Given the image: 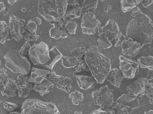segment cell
<instances>
[{
	"label": "cell",
	"mask_w": 153,
	"mask_h": 114,
	"mask_svg": "<svg viewBox=\"0 0 153 114\" xmlns=\"http://www.w3.org/2000/svg\"><path fill=\"white\" fill-rule=\"evenodd\" d=\"M126 38L133 39L141 44L153 43V23L150 17L142 13L134 18L128 25Z\"/></svg>",
	"instance_id": "cell-1"
},
{
	"label": "cell",
	"mask_w": 153,
	"mask_h": 114,
	"mask_svg": "<svg viewBox=\"0 0 153 114\" xmlns=\"http://www.w3.org/2000/svg\"><path fill=\"white\" fill-rule=\"evenodd\" d=\"M84 59L98 83L102 84L111 70V60L104 56L98 46H90L86 50Z\"/></svg>",
	"instance_id": "cell-2"
},
{
	"label": "cell",
	"mask_w": 153,
	"mask_h": 114,
	"mask_svg": "<svg viewBox=\"0 0 153 114\" xmlns=\"http://www.w3.org/2000/svg\"><path fill=\"white\" fill-rule=\"evenodd\" d=\"M68 2V0H40L38 11L47 21H58L64 16Z\"/></svg>",
	"instance_id": "cell-3"
},
{
	"label": "cell",
	"mask_w": 153,
	"mask_h": 114,
	"mask_svg": "<svg viewBox=\"0 0 153 114\" xmlns=\"http://www.w3.org/2000/svg\"><path fill=\"white\" fill-rule=\"evenodd\" d=\"M21 114H60L55 104L37 99H27L22 106Z\"/></svg>",
	"instance_id": "cell-4"
},
{
	"label": "cell",
	"mask_w": 153,
	"mask_h": 114,
	"mask_svg": "<svg viewBox=\"0 0 153 114\" xmlns=\"http://www.w3.org/2000/svg\"><path fill=\"white\" fill-rule=\"evenodd\" d=\"M4 57L5 66L14 73L27 75L30 71V63L26 57L21 55L18 50H10Z\"/></svg>",
	"instance_id": "cell-5"
},
{
	"label": "cell",
	"mask_w": 153,
	"mask_h": 114,
	"mask_svg": "<svg viewBox=\"0 0 153 114\" xmlns=\"http://www.w3.org/2000/svg\"><path fill=\"white\" fill-rule=\"evenodd\" d=\"M92 96L94 104L103 110L110 109L114 102L113 90L109 88L107 85L94 91Z\"/></svg>",
	"instance_id": "cell-6"
},
{
	"label": "cell",
	"mask_w": 153,
	"mask_h": 114,
	"mask_svg": "<svg viewBox=\"0 0 153 114\" xmlns=\"http://www.w3.org/2000/svg\"><path fill=\"white\" fill-rule=\"evenodd\" d=\"M48 46L43 42L35 43L31 46L28 52L30 59L35 65L45 64L50 60Z\"/></svg>",
	"instance_id": "cell-7"
},
{
	"label": "cell",
	"mask_w": 153,
	"mask_h": 114,
	"mask_svg": "<svg viewBox=\"0 0 153 114\" xmlns=\"http://www.w3.org/2000/svg\"><path fill=\"white\" fill-rule=\"evenodd\" d=\"M27 24L23 19L11 15L9 19V26L11 36L17 42L20 41L24 38L23 34L27 30Z\"/></svg>",
	"instance_id": "cell-8"
},
{
	"label": "cell",
	"mask_w": 153,
	"mask_h": 114,
	"mask_svg": "<svg viewBox=\"0 0 153 114\" xmlns=\"http://www.w3.org/2000/svg\"><path fill=\"white\" fill-rule=\"evenodd\" d=\"M120 70L122 72L124 78L133 79L139 71L138 62L120 55Z\"/></svg>",
	"instance_id": "cell-9"
},
{
	"label": "cell",
	"mask_w": 153,
	"mask_h": 114,
	"mask_svg": "<svg viewBox=\"0 0 153 114\" xmlns=\"http://www.w3.org/2000/svg\"><path fill=\"white\" fill-rule=\"evenodd\" d=\"M100 21L96 19L95 15L93 13H85L82 17L81 27L83 34L86 35H94L100 27Z\"/></svg>",
	"instance_id": "cell-10"
},
{
	"label": "cell",
	"mask_w": 153,
	"mask_h": 114,
	"mask_svg": "<svg viewBox=\"0 0 153 114\" xmlns=\"http://www.w3.org/2000/svg\"><path fill=\"white\" fill-rule=\"evenodd\" d=\"M149 83V81L146 78H139L128 86L127 91L130 96L142 97L145 95Z\"/></svg>",
	"instance_id": "cell-11"
},
{
	"label": "cell",
	"mask_w": 153,
	"mask_h": 114,
	"mask_svg": "<svg viewBox=\"0 0 153 114\" xmlns=\"http://www.w3.org/2000/svg\"><path fill=\"white\" fill-rule=\"evenodd\" d=\"M98 36H105L111 41L115 39L117 34L120 33L119 27L118 24L113 20H109L105 26L98 28Z\"/></svg>",
	"instance_id": "cell-12"
},
{
	"label": "cell",
	"mask_w": 153,
	"mask_h": 114,
	"mask_svg": "<svg viewBox=\"0 0 153 114\" xmlns=\"http://www.w3.org/2000/svg\"><path fill=\"white\" fill-rule=\"evenodd\" d=\"M48 79L54 82L59 89L67 93L71 91L72 81L69 77L56 75L54 71H51L48 74Z\"/></svg>",
	"instance_id": "cell-13"
},
{
	"label": "cell",
	"mask_w": 153,
	"mask_h": 114,
	"mask_svg": "<svg viewBox=\"0 0 153 114\" xmlns=\"http://www.w3.org/2000/svg\"><path fill=\"white\" fill-rule=\"evenodd\" d=\"M29 79V77H25L22 74L17 77V88L19 97L27 98L30 94V91L34 90L35 84L30 82Z\"/></svg>",
	"instance_id": "cell-14"
},
{
	"label": "cell",
	"mask_w": 153,
	"mask_h": 114,
	"mask_svg": "<svg viewBox=\"0 0 153 114\" xmlns=\"http://www.w3.org/2000/svg\"><path fill=\"white\" fill-rule=\"evenodd\" d=\"M122 53L125 56L134 57L142 48L141 44L131 38H127L121 45Z\"/></svg>",
	"instance_id": "cell-15"
},
{
	"label": "cell",
	"mask_w": 153,
	"mask_h": 114,
	"mask_svg": "<svg viewBox=\"0 0 153 114\" xmlns=\"http://www.w3.org/2000/svg\"><path fill=\"white\" fill-rule=\"evenodd\" d=\"M81 14L82 8L78 3L75 0H69L66 12L62 19L65 23L68 21L80 18Z\"/></svg>",
	"instance_id": "cell-16"
},
{
	"label": "cell",
	"mask_w": 153,
	"mask_h": 114,
	"mask_svg": "<svg viewBox=\"0 0 153 114\" xmlns=\"http://www.w3.org/2000/svg\"><path fill=\"white\" fill-rule=\"evenodd\" d=\"M50 24L53 26L49 31L50 37L55 39L65 38L68 37L65 28V23L63 19L56 21H51Z\"/></svg>",
	"instance_id": "cell-17"
},
{
	"label": "cell",
	"mask_w": 153,
	"mask_h": 114,
	"mask_svg": "<svg viewBox=\"0 0 153 114\" xmlns=\"http://www.w3.org/2000/svg\"><path fill=\"white\" fill-rule=\"evenodd\" d=\"M17 82L13 79L7 78L3 84V88L1 90L3 96H6L7 97H13L16 96L18 93Z\"/></svg>",
	"instance_id": "cell-18"
},
{
	"label": "cell",
	"mask_w": 153,
	"mask_h": 114,
	"mask_svg": "<svg viewBox=\"0 0 153 114\" xmlns=\"http://www.w3.org/2000/svg\"><path fill=\"white\" fill-rule=\"evenodd\" d=\"M116 102L122 106H127L133 109L138 108L140 106L137 97L124 94L117 99Z\"/></svg>",
	"instance_id": "cell-19"
},
{
	"label": "cell",
	"mask_w": 153,
	"mask_h": 114,
	"mask_svg": "<svg viewBox=\"0 0 153 114\" xmlns=\"http://www.w3.org/2000/svg\"><path fill=\"white\" fill-rule=\"evenodd\" d=\"M79 88L82 90L93 88L97 83L96 80L93 77L85 75H74Z\"/></svg>",
	"instance_id": "cell-20"
},
{
	"label": "cell",
	"mask_w": 153,
	"mask_h": 114,
	"mask_svg": "<svg viewBox=\"0 0 153 114\" xmlns=\"http://www.w3.org/2000/svg\"><path fill=\"white\" fill-rule=\"evenodd\" d=\"M50 71L43 69H37L33 67L31 71V76L29 77V81L30 82L38 84L41 83L47 76L49 74Z\"/></svg>",
	"instance_id": "cell-21"
},
{
	"label": "cell",
	"mask_w": 153,
	"mask_h": 114,
	"mask_svg": "<svg viewBox=\"0 0 153 114\" xmlns=\"http://www.w3.org/2000/svg\"><path fill=\"white\" fill-rule=\"evenodd\" d=\"M123 78L124 77L121 71L118 68H114L111 70L106 79L113 86L119 88Z\"/></svg>",
	"instance_id": "cell-22"
},
{
	"label": "cell",
	"mask_w": 153,
	"mask_h": 114,
	"mask_svg": "<svg viewBox=\"0 0 153 114\" xmlns=\"http://www.w3.org/2000/svg\"><path fill=\"white\" fill-rule=\"evenodd\" d=\"M49 53L50 60L42 65L48 69L53 70L55 64L62 57V54L58 51L56 46H53L49 50Z\"/></svg>",
	"instance_id": "cell-23"
},
{
	"label": "cell",
	"mask_w": 153,
	"mask_h": 114,
	"mask_svg": "<svg viewBox=\"0 0 153 114\" xmlns=\"http://www.w3.org/2000/svg\"><path fill=\"white\" fill-rule=\"evenodd\" d=\"M47 79L46 77L41 83L35 84L34 86V90L38 92L42 96L48 94L54 87V84Z\"/></svg>",
	"instance_id": "cell-24"
},
{
	"label": "cell",
	"mask_w": 153,
	"mask_h": 114,
	"mask_svg": "<svg viewBox=\"0 0 153 114\" xmlns=\"http://www.w3.org/2000/svg\"><path fill=\"white\" fill-rule=\"evenodd\" d=\"M76 75L93 77L92 74L84 59H82L75 68V71L74 72V76Z\"/></svg>",
	"instance_id": "cell-25"
},
{
	"label": "cell",
	"mask_w": 153,
	"mask_h": 114,
	"mask_svg": "<svg viewBox=\"0 0 153 114\" xmlns=\"http://www.w3.org/2000/svg\"><path fill=\"white\" fill-rule=\"evenodd\" d=\"M11 38L10 28L7 22L0 21V43L4 44Z\"/></svg>",
	"instance_id": "cell-26"
},
{
	"label": "cell",
	"mask_w": 153,
	"mask_h": 114,
	"mask_svg": "<svg viewBox=\"0 0 153 114\" xmlns=\"http://www.w3.org/2000/svg\"><path fill=\"white\" fill-rule=\"evenodd\" d=\"M99 1L98 0H85L82 4V14L90 13L97 8Z\"/></svg>",
	"instance_id": "cell-27"
},
{
	"label": "cell",
	"mask_w": 153,
	"mask_h": 114,
	"mask_svg": "<svg viewBox=\"0 0 153 114\" xmlns=\"http://www.w3.org/2000/svg\"><path fill=\"white\" fill-rule=\"evenodd\" d=\"M62 64L64 67L67 68L75 67L78 65L81 60L73 56H65L62 58Z\"/></svg>",
	"instance_id": "cell-28"
},
{
	"label": "cell",
	"mask_w": 153,
	"mask_h": 114,
	"mask_svg": "<svg viewBox=\"0 0 153 114\" xmlns=\"http://www.w3.org/2000/svg\"><path fill=\"white\" fill-rule=\"evenodd\" d=\"M15 104L0 100V114H9L18 108Z\"/></svg>",
	"instance_id": "cell-29"
},
{
	"label": "cell",
	"mask_w": 153,
	"mask_h": 114,
	"mask_svg": "<svg viewBox=\"0 0 153 114\" xmlns=\"http://www.w3.org/2000/svg\"><path fill=\"white\" fill-rule=\"evenodd\" d=\"M142 1H143L139 0H122L120 1V3L122 11L125 13L129 11Z\"/></svg>",
	"instance_id": "cell-30"
},
{
	"label": "cell",
	"mask_w": 153,
	"mask_h": 114,
	"mask_svg": "<svg viewBox=\"0 0 153 114\" xmlns=\"http://www.w3.org/2000/svg\"><path fill=\"white\" fill-rule=\"evenodd\" d=\"M137 62L142 68H147L153 71V56H143L137 60Z\"/></svg>",
	"instance_id": "cell-31"
},
{
	"label": "cell",
	"mask_w": 153,
	"mask_h": 114,
	"mask_svg": "<svg viewBox=\"0 0 153 114\" xmlns=\"http://www.w3.org/2000/svg\"><path fill=\"white\" fill-rule=\"evenodd\" d=\"M99 47L101 49H107L112 46V44L109 40L105 36H100L97 40Z\"/></svg>",
	"instance_id": "cell-32"
},
{
	"label": "cell",
	"mask_w": 153,
	"mask_h": 114,
	"mask_svg": "<svg viewBox=\"0 0 153 114\" xmlns=\"http://www.w3.org/2000/svg\"><path fill=\"white\" fill-rule=\"evenodd\" d=\"M69 96L71 99L73 103L76 105H79V102L82 101L84 99L82 93L77 90H75L71 93Z\"/></svg>",
	"instance_id": "cell-33"
},
{
	"label": "cell",
	"mask_w": 153,
	"mask_h": 114,
	"mask_svg": "<svg viewBox=\"0 0 153 114\" xmlns=\"http://www.w3.org/2000/svg\"><path fill=\"white\" fill-rule=\"evenodd\" d=\"M86 50L84 47H77L70 53V55L76 57L79 60L82 59L83 56L85 55Z\"/></svg>",
	"instance_id": "cell-34"
},
{
	"label": "cell",
	"mask_w": 153,
	"mask_h": 114,
	"mask_svg": "<svg viewBox=\"0 0 153 114\" xmlns=\"http://www.w3.org/2000/svg\"><path fill=\"white\" fill-rule=\"evenodd\" d=\"M77 27V24L72 20H69L65 23L66 31L71 34H75Z\"/></svg>",
	"instance_id": "cell-35"
},
{
	"label": "cell",
	"mask_w": 153,
	"mask_h": 114,
	"mask_svg": "<svg viewBox=\"0 0 153 114\" xmlns=\"http://www.w3.org/2000/svg\"><path fill=\"white\" fill-rule=\"evenodd\" d=\"M145 95L149 98L150 104H153V83H149L146 91Z\"/></svg>",
	"instance_id": "cell-36"
},
{
	"label": "cell",
	"mask_w": 153,
	"mask_h": 114,
	"mask_svg": "<svg viewBox=\"0 0 153 114\" xmlns=\"http://www.w3.org/2000/svg\"><path fill=\"white\" fill-rule=\"evenodd\" d=\"M115 46L116 47L121 46L123 42L126 40V37L124 36L123 34L119 33L117 35L115 38Z\"/></svg>",
	"instance_id": "cell-37"
},
{
	"label": "cell",
	"mask_w": 153,
	"mask_h": 114,
	"mask_svg": "<svg viewBox=\"0 0 153 114\" xmlns=\"http://www.w3.org/2000/svg\"><path fill=\"white\" fill-rule=\"evenodd\" d=\"M27 29L30 32V34H35L37 29V25L33 20H30L27 25Z\"/></svg>",
	"instance_id": "cell-38"
},
{
	"label": "cell",
	"mask_w": 153,
	"mask_h": 114,
	"mask_svg": "<svg viewBox=\"0 0 153 114\" xmlns=\"http://www.w3.org/2000/svg\"><path fill=\"white\" fill-rule=\"evenodd\" d=\"M134 112V109L127 106H121L117 109L116 114H131Z\"/></svg>",
	"instance_id": "cell-39"
},
{
	"label": "cell",
	"mask_w": 153,
	"mask_h": 114,
	"mask_svg": "<svg viewBox=\"0 0 153 114\" xmlns=\"http://www.w3.org/2000/svg\"><path fill=\"white\" fill-rule=\"evenodd\" d=\"M31 46V45L29 43H28L27 42H26L23 45L22 47L21 48L20 50L19 51L21 55L24 56V57H25V56H27V54L28 55L29 51Z\"/></svg>",
	"instance_id": "cell-40"
},
{
	"label": "cell",
	"mask_w": 153,
	"mask_h": 114,
	"mask_svg": "<svg viewBox=\"0 0 153 114\" xmlns=\"http://www.w3.org/2000/svg\"><path fill=\"white\" fill-rule=\"evenodd\" d=\"M90 114H116L115 111L112 109H108L107 110H103L101 108L94 110Z\"/></svg>",
	"instance_id": "cell-41"
},
{
	"label": "cell",
	"mask_w": 153,
	"mask_h": 114,
	"mask_svg": "<svg viewBox=\"0 0 153 114\" xmlns=\"http://www.w3.org/2000/svg\"><path fill=\"white\" fill-rule=\"evenodd\" d=\"M39 37V36L38 35H36L35 34H30V33H28L24 37L25 40L29 43L30 42L36 43Z\"/></svg>",
	"instance_id": "cell-42"
},
{
	"label": "cell",
	"mask_w": 153,
	"mask_h": 114,
	"mask_svg": "<svg viewBox=\"0 0 153 114\" xmlns=\"http://www.w3.org/2000/svg\"><path fill=\"white\" fill-rule=\"evenodd\" d=\"M7 70L0 67V85H3L4 82L7 79Z\"/></svg>",
	"instance_id": "cell-43"
},
{
	"label": "cell",
	"mask_w": 153,
	"mask_h": 114,
	"mask_svg": "<svg viewBox=\"0 0 153 114\" xmlns=\"http://www.w3.org/2000/svg\"><path fill=\"white\" fill-rule=\"evenodd\" d=\"M142 13H143L142 11L140 10V9L138 7L136 6L134 8V10H133L132 16L133 18H134V17H136V16H138V15H140Z\"/></svg>",
	"instance_id": "cell-44"
},
{
	"label": "cell",
	"mask_w": 153,
	"mask_h": 114,
	"mask_svg": "<svg viewBox=\"0 0 153 114\" xmlns=\"http://www.w3.org/2000/svg\"><path fill=\"white\" fill-rule=\"evenodd\" d=\"M153 2V1L152 0H145V1H143L142 2V4L145 8H148L151 4H152Z\"/></svg>",
	"instance_id": "cell-45"
},
{
	"label": "cell",
	"mask_w": 153,
	"mask_h": 114,
	"mask_svg": "<svg viewBox=\"0 0 153 114\" xmlns=\"http://www.w3.org/2000/svg\"><path fill=\"white\" fill-rule=\"evenodd\" d=\"M147 79L148 80H150L153 79V71L149 70L147 73Z\"/></svg>",
	"instance_id": "cell-46"
},
{
	"label": "cell",
	"mask_w": 153,
	"mask_h": 114,
	"mask_svg": "<svg viewBox=\"0 0 153 114\" xmlns=\"http://www.w3.org/2000/svg\"><path fill=\"white\" fill-rule=\"evenodd\" d=\"M32 20L35 21V23L36 24L37 26L40 25L41 24V22H41V19L39 17H36V18H34Z\"/></svg>",
	"instance_id": "cell-47"
},
{
	"label": "cell",
	"mask_w": 153,
	"mask_h": 114,
	"mask_svg": "<svg viewBox=\"0 0 153 114\" xmlns=\"http://www.w3.org/2000/svg\"><path fill=\"white\" fill-rule=\"evenodd\" d=\"M121 106L120 104L117 103V102H114L113 105H112V107L111 108H116V109H118Z\"/></svg>",
	"instance_id": "cell-48"
},
{
	"label": "cell",
	"mask_w": 153,
	"mask_h": 114,
	"mask_svg": "<svg viewBox=\"0 0 153 114\" xmlns=\"http://www.w3.org/2000/svg\"><path fill=\"white\" fill-rule=\"evenodd\" d=\"M6 6L4 5V3L3 2H0V13L3 12L5 9Z\"/></svg>",
	"instance_id": "cell-49"
},
{
	"label": "cell",
	"mask_w": 153,
	"mask_h": 114,
	"mask_svg": "<svg viewBox=\"0 0 153 114\" xmlns=\"http://www.w3.org/2000/svg\"><path fill=\"white\" fill-rule=\"evenodd\" d=\"M111 9V5H107L104 8V10L106 12L108 13V12Z\"/></svg>",
	"instance_id": "cell-50"
},
{
	"label": "cell",
	"mask_w": 153,
	"mask_h": 114,
	"mask_svg": "<svg viewBox=\"0 0 153 114\" xmlns=\"http://www.w3.org/2000/svg\"><path fill=\"white\" fill-rule=\"evenodd\" d=\"M9 11V8L6 6V7H5V9H4V10L3 11V14L4 15H6V14H8Z\"/></svg>",
	"instance_id": "cell-51"
},
{
	"label": "cell",
	"mask_w": 153,
	"mask_h": 114,
	"mask_svg": "<svg viewBox=\"0 0 153 114\" xmlns=\"http://www.w3.org/2000/svg\"><path fill=\"white\" fill-rule=\"evenodd\" d=\"M18 1V0H8L7 1L9 3L10 5H13V4H14L15 2Z\"/></svg>",
	"instance_id": "cell-52"
},
{
	"label": "cell",
	"mask_w": 153,
	"mask_h": 114,
	"mask_svg": "<svg viewBox=\"0 0 153 114\" xmlns=\"http://www.w3.org/2000/svg\"><path fill=\"white\" fill-rule=\"evenodd\" d=\"M144 114H153V110H150L148 112H145Z\"/></svg>",
	"instance_id": "cell-53"
},
{
	"label": "cell",
	"mask_w": 153,
	"mask_h": 114,
	"mask_svg": "<svg viewBox=\"0 0 153 114\" xmlns=\"http://www.w3.org/2000/svg\"><path fill=\"white\" fill-rule=\"evenodd\" d=\"M9 114H21V113H18V112H12V113H10Z\"/></svg>",
	"instance_id": "cell-54"
},
{
	"label": "cell",
	"mask_w": 153,
	"mask_h": 114,
	"mask_svg": "<svg viewBox=\"0 0 153 114\" xmlns=\"http://www.w3.org/2000/svg\"><path fill=\"white\" fill-rule=\"evenodd\" d=\"M151 49L153 51V43L152 44V45L151 46Z\"/></svg>",
	"instance_id": "cell-55"
},
{
	"label": "cell",
	"mask_w": 153,
	"mask_h": 114,
	"mask_svg": "<svg viewBox=\"0 0 153 114\" xmlns=\"http://www.w3.org/2000/svg\"><path fill=\"white\" fill-rule=\"evenodd\" d=\"M74 114H82L81 112H75Z\"/></svg>",
	"instance_id": "cell-56"
},
{
	"label": "cell",
	"mask_w": 153,
	"mask_h": 114,
	"mask_svg": "<svg viewBox=\"0 0 153 114\" xmlns=\"http://www.w3.org/2000/svg\"><path fill=\"white\" fill-rule=\"evenodd\" d=\"M26 9L25 8H23L22 9V12H25L26 11Z\"/></svg>",
	"instance_id": "cell-57"
},
{
	"label": "cell",
	"mask_w": 153,
	"mask_h": 114,
	"mask_svg": "<svg viewBox=\"0 0 153 114\" xmlns=\"http://www.w3.org/2000/svg\"><path fill=\"white\" fill-rule=\"evenodd\" d=\"M1 60H0V66H1Z\"/></svg>",
	"instance_id": "cell-58"
}]
</instances>
